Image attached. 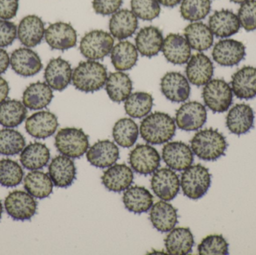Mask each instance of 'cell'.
Here are the masks:
<instances>
[{
  "instance_id": "cell-50",
  "label": "cell",
  "mask_w": 256,
  "mask_h": 255,
  "mask_svg": "<svg viewBox=\"0 0 256 255\" xmlns=\"http://www.w3.org/2000/svg\"><path fill=\"white\" fill-rule=\"evenodd\" d=\"M19 7V0H0V19L14 17Z\"/></svg>"
},
{
  "instance_id": "cell-53",
  "label": "cell",
  "mask_w": 256,
  "mask_h": 255,
  "mask_svg": "<svg viewBox=\"0 0 256 255\" xmlns=\"http://www.w3.org/2000/svg\"><path fill=\"white\" fill-rule=\"evenodd\" d=\"M158 1L166 7H173L178 4L182 0H158Z\"/></svg>"
},
{
  "instance_id": "cell-29",
  "label": "cell",
  "mask_w": 256,
  "mask_h": 255,
  "mask_svg": "<svg viewBox=\"0 0 256 255\" xmlns=\"http://www.w3.org/2000/svg\"><path fill=\"white\" fill-rule=\"evenodd\" d=\"M150 220L158 232H170L178 223L177 210L166 201H160L152 207Z\"/></svg>"
},
{
  "instance_id": "cell-51",
  "label": "cell",
  "mask_w": 256,
  "mask_h": 255,
  "mask_svg": "<svg viewBox=\"0 0 256 255\" xmlns=\"http://www.w3.org/2000/svg\"><path fill=\"white\" fill-rule=\"evenodd\" d=\"M10 64V57L8 52L2 48H0V74L7 70Z\"/></svg>"
},
{
  "instance_id": "cell-26",
  "label": "cell",
  "mask_w": 256,
  "mask_h": 255,
  "mask_svg": "<svg viewBox=\"0 0 256 255\" xmlns=\"http://www.w3.org/2000/svg\"><path fill=\"white\" fill-rule=\"evenodd\" d=\"M162 51L167 61L174 64H185L191 56V47L186 39L180 34L174 33L166 36Z\"/></svg>"
},
{
  "instance_id": "cell-1",
  "label": "cell",
  "mask_w": 256,
  "mask_h": 255,
  "mask_svg": "<svg viewBox=\"0 0 256 255\" xmlns=\"http://www.w3.org/2000/svg\"><path fill=\"white\" fill-rule=\"evenodd\" d=\"M140 130L141 137L148 143L162 145L174 137L176 122L168 114L155 112L142 121Z\"/></svg>"
},
{
  "instance_id": "cell-7",
  "label": "cell",
  "mask_w": 256,
  "mask_h": 255,
  "mask_svg": "<svg viewBox=\"0 0 256 255\" xmlns=\"http://www.w3.org/2000/svg\"><path fill=\"white\" fill-rule=\"evenodd\" d=\"M114 45V39L110 33L103 30H93L81 39L80 50L86 58L96 61L109 55Z\"/></svg>"
},
{
  "instance_id": "cell-23",
  "label": "cell",
  "mask_w": 256,
  "mask_h": 255,
  "mask_svg": "<svg viewBox=\"0 0 256 255\" xmlns=\"http://www.w3.org/2000/svg\"><path fill=\"white\" fill-rule=\"evenodd\" d=\"M49 175L56 187L67 188L76 178V166L73 160L66 156H57L49 166Z\"/></svg>"
},
{
  "instance_id": "cell-15",
  "label": "cell",
  "mask_w": 256,
  "mask_h": 255,
  "mask_svg": "<svg viewBox=\"0 0 256 255\" xmlns=\"http://www.w3.org/2000/svg\"><path fill=\"white\" fill-rule=\"evenodd\" d=\"M162 157L164 163L171 169L183 171L194 163V153L189 145L182 142H172L162 148Z\"/></svg>"
},
{
  "instance_id": "cell-44",
  "label": "cell",
  "mask_w": 256,
  "mask_h": 255,
  "mask_svg": "<svg viewBox=\"0 0 256 255\" xmlns=\"http://www.w3.org/2000/svg\"><path fill=\"white\" fill-rule=\"evenodd\" d=\"M24 170L16 162L9 159L0 160V184L4 187H14L22 182Z\"/></svg>"
},
{
  "instance_id": "cell-37",
  "label": "cell",
  "mask_w": 256,
  "mask_h": 255,
  "mask_svg": "<svg viewBox=\"0 0 256 255\" xmlns=\"http://www.w3.org/2000/svg\"><path fill=\"white\" fill-rule=\"evenodd\" d=\"M24 188L33 197L44 199L50 196L54 183L48 174L34 170L26 176Z\"/></svg>"
},
{
  "instance_id": "cell-17",
  "label": "cell",
  "mask_w": 256,
  "mask_h": 255,
  "mask_svg": "<svg viewBox=\"0 0 256 255\" xmlns=\"http://www.w3.org/2000/svg\"><path fill=\"white\" fill-rule=\"evenodd\" d=\"M57 117L49 111H40L32 114L26 121L27 133L36 139L50 137L58 128Z\"/></svg>"
},
{
  "instance_id": "cell-46",
  "label": "cell",
  "mask_w": 256,
  "mask_h": 255,
  "mask_svg": "<svg viewBox=\"0 0 256 255\" xmlns=\"http://www.w3.org/2000/svg\"><path fill=\"white\" fill-rule=\"evenodd\" d=\"M130 5L132 13L142 20H152L160 13L158 0H131Z\"/></svg>"
},
{
  "instance_id": "cell-2",
  "label": "cell",
  "mask_w": 256,
  "mask_h": 255,
  "mask_svg": "<svg viewBox=\"0 0 256 255\" xmlns=\"http://www.w3.org/2000/svg\"><path fill=\"white\" fill-rule=\"evenodd\" d=\"M190 144L192 152L204 161H215L225 155L228 147L225 136L213 128L197 132Z\"/></svg>"
},
{
  "instance_id": "cell-55",
  "label": "cell",
  "mask_w": 256,
  "mask_h": 255,
  "mask_svg": "<svg viewBox=\"0 0 256 255\" xmlns=\"http://www.w3.org/2000/svg\"><path fill=\"white\" fill-rule=\"evenodd\" d=\"M2 205L1 201H0V220H1L2 215Z\"/></svg>"
},
{
  "instance_id": "cell-49",
  "label": "cell",
  "mask_w": 256,
  "mask_h": 255,
  "mask_svg": "<svg viewBox=\"0 0 256 255\" xmlns=\"http://www.w3.org/2000/svg\"><path fill=\"white\" fill-rule=\"evenodd\" d=\"M123 0H92L93 9L98 14H114L118 11L122 4Z\"/></svg>"
},
{
  "instance_id": "cell-25",
  "label": "cell",
  "mask_w": 256,
  "mask_h": 255,
  "mask_svg": "<svg viewBox=\"0 0 256 255\" xmlns=\"http://www.w3.org/2000/svg\"><path fill=\"white\" fill-rule=\"evenodd\" d=\"M232 89L239 99L250 100L256 97V67L246 66L233 74Z\"/></svg>"
},
{
  "instance_id": "cell-47",
  "label": "cell",
  "mask_w": 256,
  "mask_h": 255,
  "mask_svg": "<svg viewBox=\"0 0 256 255\" xmlns=\"http://www.w3.org/2000/svg\"><path fill=\"white\" fill-rule=\"evenodd\" d=\"M240 25L246 31L256 29V0H248L242 3L238 13Z\"/></svg>"
},
{
  "instance_id": "cell-6",
  "label": "cell",
  "mask_w": 256,
  "mask_h": 255,
  "mask_svg": "<svg viewBox=\"0 0 256 255\" xmlns=\"http://www.w3.org/2000/svg\"><path fill=\"white\" fill-rule=\"evenodd\" d=\"M204 104L212 112H226L233 102V91L230 84L224 79H214L204 85L202 91Z\"/></svg>"
},
{
  "instance_id": "cell-10",
  "label": "cell",
  "mask_w": 256,
  "mask_h": 255,
  "mask_svg": "<svg viewBox=\"0 0 256 255\" xmlns=\"http://www.w3.org/2000/svg\"><path fill=\"white\" fill-rule=\"evenodd\" d=\"M129 163L136 173L142 175H150L160 165V156L150 145H138L130 153Z\"/></svg>"
},
{
  "instance_id": "cell-20",
  "label": "cell",
  "mask_w": 256,
  "mask_h": 255,
  "mask_svg": "<svg viewBox=\"0 0 256 255\" xmlns=\"http://www.w3.org/2000/svg\"><path fill=\"white\" fill-rule=\"evenodd\" d=\"M186 75L192 85L196 86L206 85L212 80L214 75L213 62L204 54H195L188 61Z\"/></svg>"
},
{
  "instance_id": "cell-24",
  "label": "cell",
  "mask_w": 256,
  "mask_h": 255,
  "mask_svg": "<svg viewBox=\"0 0 256 255\" xmlns=\"http://www.w3.org/2000/svg\"><path fill=\"white\" fill-rule=\"evenodd\" d=\"M255 115L250 105L239 103L233 106L226 117V127L232 133L245 134L254 127Z\"/></svg>"
},
{
  "instance_id": "cell-22",
  "label": "cell",
  "mask_w": 256,
  "mask_h": 255,
  "mask_svg": "<svg viewBox=\"0 0 256 255\" xmlns=\"http://www.w3.org/2000/svg\"><path fill=\"white\" fill-rule=\"evenodd\" d=\"M44 34V23L36 15L25 16L18 25V39L26 47H34L38 45L43 40Z\"/></svg>"
},
{
  "instance_id": "cell-28",
  "label": "cell",
  "mask_w": 256,
  "mask_h": 255,
  "mask_svg": "<svg viewBox=\"0 0 256 255\" xmlns=\"http://www.w3.org/2000/svg\"><path fill=\"white\" fill-rule=\"evenodd\" d=\"M134 172L126 164L111 166L102 177V184L108 190L121 193L130 187L134 181Z\"/></svg>"
},
{
  "instance_id": "cell-30",
  "label": "cell",
  "mask_w": 256,
  "mask_h": 255,
  "mask_svg": "<svg viewBox=\"0 0 256 255\" xmlns=\"http://www.w3.org/2000/svg\"><path fill=\"white\" fill-rule=\"evenodd\" d=\"M111 34L118 40L131 37L138 28L137 16L132 10L122 9L112 14L109 24Z\"/></svg>"
},
{
  "instance_id": "cell-48",
  "label": "cell",
  "mask_w": 256,
  "mask_h": 255,
  "mask_svg": "<svg viewBox=\"0 0 256 255\" xmlns=\"http://www.w3.org/2000/svg\"><path fill=\"white\" fill-rule=\"evenodd\" d=\"M18 35L16 25L7 19H0V48L12 44Z\"/></svg>"
},
{
  "instance_id": "cell-52",
  "label": "cell",
  "mask_w": 256,
  "mask_h": 255,
  "mask_svg": "<svg viewBox=\"0 0 256 255\" xmlns=\"http://www.w3.org/2000/svg\"><path fill=\"white\" fill-rule=\"evenodd\" d=\"M9 94V85L4 78L0 76V104L7 98Z\"/></svg>"
},
{
  "instance_id": "cell-35",
  "label": "cell",
  "mask_w": 256,
  "mask_h": 255,
  "mask_svg": "<svg viewBox=\"0 0 256 255\" xmlns=\"http://www.w3.org/2000/svg\"><path fill=\"white\" fill-rule=\"evenodd\" d=\"M190 46L197 51L210 49L214 43V34L209 26L201 22L189 24L184 30Z\"/></svg>"
},
{
  "instance_id": "cell-3",
  "label": "cell",
  "mask_w": 256,
  "mask_h": 255,
  "mask_svg": "<svg viewBox=\"0 0 256 255\" xmlns=\"http://www.w3.org/2000/svg\"><path fill=\"white\" fill-rule=\"evenodd\" d=\"M108 79L104 65L98 61L88 60L78 64L72 74L73 85L84 92H94L102 89Z\"/></svg>"
},
{
  "instance_id": "cell-11",
  "label": "cell",
  "mask_w": 256,
  "mask_h": 255,
  "mask_svg": "<svg viewBox=\"0 0 256 255\" xmlns=\"http://www.w3.org/2000/svg\"><path fill=\"white\" fill-rule=\"evenodd\" d=\"M150 185L154 194L162 200L168 202L174 199L180 190V181L174 171L162 168L154 172Z\"/></svg>"
},
{
  "instance_id": "cell-14",
  "label": "cell",
  "mask_w": 256,
  "mask_h": 255,
  "mask_svg": "<svg viewBox=\"0 0 256 255\" xmlns=\"http://www.w3.org/2000/svg\"><path fill=\"white\" fill-rule=\"evenodd\" d=\"M12 70L20 76H34L43 67L39 55L28 47H21L12 52L10 58Z\"/></svg>"
},
{
  "instance_id": "cell-34",
  "label": "cell",
  "mask_w": 256,
  "mask_h": 255,
  "mask_svg": "<svg viewBox=\"0 0 256 255\" xmlns=\"http://www.w3.org/2000/svg\"><path fill=\"white\" fill-rule=\"evenodd\" d=\"M50 158L49 148L44 144L34 142L21 151L20 160L25 169L34 171L43 169Z\"/></svg>"
},
{
  "instance_id": "cell-27",
  "label": "cell",
  "mask_w": 256,
  "mask_h": 255,
  "mask_svg": "<svg viewBox=\"0 0 256 255\" xmlns=\"http://www.w3.org/2000/svg\"><path fill=\"white\" fill-rule=\"evenodd\" d=\"M136 47L142 56L152 58L162 49L164 36L158 27L146 26L141 28L135 39Z\"/></svg>"
},
{
  "instance_id": "cell-33",
  "label": "cell",
  "mask_w": 256,
  "mask_h": 255,
  "mask_svg": "<svg viewBox=\"0 0 256 255\" xmlns=\"http://www.w3.org/2000/svg\"><path fill=\"white\" fill-rule=\"evenodd\" d=\"M194 246V235L188 228L173 229L165 239L166 250L170 255L189 254Z\"/></svg>"
},
{
  "instance_id": "cell-42",
  "label": "cell",
  "mask_w": 256,
  "mask_h": 255,
  "mask_svg": "<svg viewBox=\"0 0 256 255\" xmlns=\"http://www.w3.org/2000/svg\"><path fill=\"white\" fill-rule=\"evenodd\" d=\"M25 146V139L20 132L9 128L0 130V154L2 155H16Z\"/></svg>"
},
{
  "instance_id": "cell-31",
  "label": "cell",
  "mask_w": 256,
  "mask_h": 255,
  "mask_svg": "<svg viewBox=\"0 0 256 255\" xmlns=\"http://www.w3.org/2000/svg\"><path fill=\"white\" fill-rule=\"evenodd\" d=\"M52 88L45 82H37L28 85L22 94V103L31 110L46 108L52 101Z\"/></svg>"
},
{
  "instance_id": "cell-21",
  "label": "cell",
  "mask_w": 256,
  "mask_h": 255,
  "mask_svg": "<svg viewBox=\"0 0 256 255\" xmlns=\"http://www.w3.org/2000/svg\"><path fill=\"white\" fill-rule=\"evenodd\" d=\"M208 24L214 35L221 38L234 35L240 28L237 15L226 9L215 11L209 18Z\"/></svg>"
},
{
  "instance_id": "cell-16",
  "label": "cell",
  "mask_w": 256,
  "mask_h": 255,
  "mask_svg": "<svg viewBox=\"0 0 256 255\" xmlns=\"http://www.w3.org/2000/svg\"><path fill=\"white\" fill-rule=\"evenodd\" d=\"M161 91L168 100L182 103L189 98L190 86L188 79L178 72L166 73L160 82Z\"/></svg>"
},
{
  "instance_id": "cell-40",
  "label": "cell",
  "mask_w": 256,
  "mask_h": 255,
  "mask_svg": "<svg viewBox=\"0 0 256 255\" xmlns=\"http://www.w3.org/2000/svg\"><path fill=\"white\" fill-rule=\"evenodd\" d=\"M114 140L122 148H130L136 142L138 127L134 120L124 118L118 120L112 129Z\"/></svg>"
},
{
  "instance_id": "cell-38",
  "label": "cell",
  "mask_w": 256,
  "mask_h": 255,
  "mask_svg": "<svg viewBox=\"0 0 256 255\" xmlns=\"http://www.w3.org/2000/svg\"><path fill=\"white\" fill-rule=\"evenodd\" d=\"M26 115V107L19 100H4L0 104V124L3 127H18L22 124Z\"/></svg>"
},
{
  "instance_id": "cell-12",
  "label": "cell",
  "mask_w": 256,
  "mask_h": 255,
  "mask_svg": "<svg viewBox=\"0 0 256 255\" xmlns=\"http://www.w3.org/2000/svg\"><path fill=\"white\" fill-rule=\"evenodd\" d=\"M246 55V47L242 42L234 39L220 40L214 46L212 56L220 65L233 67L238 64Z\"/></svg>"
},
{
  "instance_id": "cell-8",
  "label": "cell",
  "mask_w": 256,
  "mask_h": 255,
  "mask_svg": "<svg viewBox=\"0 0 256 255\" xmlns=\"http://www.w3.org/2000/svg\"><path fill=\"white\" fill-rule=\"evenodd\" d=\"M4 209L13 220L26 221L31 220L36 215L37 202L30 193L15 190L6 197Z\"/></svg>"
},
{
  "instance_id": "cell-43",
  "label": "cell",
  "mask_w": 256,
  "mask_h": 255,
  "mask_svg": "<svg viewBox=\"0 0 256 255\" xmlns=\"http://www.w3.org/2000/svg\"><path fill=\"white\" fill-rule=\"evenodd\" d=\"M212 8L210 0H182L180 12L186 20L195 22L204 19Z\"/></svg>"
},
{
  "instance_id": "cell-54",
  "label": "cell",
  "mask_w": 256,
  "mask_h": 255,
  "mask_svg": "<svg viewBox=\"0 0 256 255\" xmlns=\"http://www.w3.org/2000/svg\"><path fill=\"white\" fill-rule=\"evenodd\" d=\"M234 3H237V4H242V3L245 2V1H248V0H230Z\"/></svg>"
},
{
  "instance_id": "cell-9",
  "label": "cell",
  "mask_w": 256,
  "mask_h": 255,
  "mask_svg": "<svg viewBox=\"0 0 256 255\" xmlns=\"http://www.w3.org/2000/svg\"><path fill=\"white\" fill-rule=\"evenodd\" d=\"M207 121V110L197 101L184 103L176 114L178 127L184 131H196L201 128Z\"/></svg>"
},
{
  "instance_id": "cell-32",
  "label": "cell",
  "mask_w": 256,
  "mask_h": 255,
  "mask_svg": "<svg viewBox=\"0 0 256 255\" xmlns=\"http://www.w3.org/2000/svg\"><path fill=\"white\" fill-rule=\"evenodd\" d=\"M152 193L143 187H129L123 195V203L130 212L140 214L147 212L153 206Z\"/></svg>"
},
{
  "instance_id": "cell-13",
  "label": "cell",
  "mask_w": 256,
  "mask_h": 255,
  "mask_svg": "<svg viewBox=\"0 0 256 255\" xmlns=\"http://www.w3.org/2000/svg\"><path fill=\"white\" fill-rule=\"evenodd\" d=\"M45 40L52 49L67 50L76 46L78 35L70 24L57 22L50 24L45 30Z\"/></svg>"
},
{
  "instance_id": "cell-36",
  "label": "cell",
  "mask_w": 256,
  "mask_h": 255,
  "mask_svg": "<svg viewBox=\"0 0 256 255\" xmlns=\"http://www.w3.org/2000/svg\"><path fill=\"white\" fill-rule=\"evenodd\" d=\"M132 90V81L130 76L123 72L111 73L106 79V92L110 100L116 103L126 101L130 95Z\"/></svg>"
},
{
  "instance_id": "cell-41",
  "label": "cell",
  "mask_w": 256,
  "mask_h": 255,
  "mask_svg": "<svg viewBox=\"0 0 256 255\" xmlns=\"http://www.w3.org/2000/svg\"><path fill=\"white\" fill-rule=\"evenodd\" d=\"M153 107V97L148 93L135 92L128 97L124 103L126 113L131 118L146 116Z\"/></svg>"
},
{
  "instance_id": "cell-19",
  "label": "cell",
  "mask_w": 256,
  "mask_h": 255,
  "mask_svg": "<svg viewBox=\"0 0 256 255\" xmlns=\"http://www.w3.org/2000/svg\"><path fill=\"white\" fill-rule=\"evenodd\" d=\"M88 163L94 167H110L120 158V150L114 142L100 140L94 143L86 154Z\"/></svg>"
},
{
  "instance_id": "cell-4",
  "label": "cell",
  "mask_w": 256,
  "mask_h": 255,
  "mask_svg": "<svg viewBox=\"0 0 256 255\" xmlns=\"http://www.w3.org/2000/svg\"><path fill=\"white\" fill-rule=\"evenodd\" d=\"M212 184V175L207 168L201 164L190 166L182 173L180 187L184 195L197 200L207 193Z\"/></svg>"
},
{
  "instance_id": "cell-18",
  "label": "cell",
  "mask_w": 256,
  "mask_h": 255,
  "mask_svg": "<svg viewBox=\"0 0 256 255\" xmlns=\"http://www.w3.org/2000/svg\"><path fill=\"white\" fill-rule=\"evenodd\" d=\"M72 66L63 58H52L45 68L44 79L46 83L52 89L62 91L67 88L72 79Z\"/></svg>"
},
{
  "instance_id": "cell-39",
  "label": "cell",
  "mask_w": 256,
  "mask_h": 255,
  "mask_svg": "<svg viewBox=\"0 0 256 255\" xmlns=\"http://www.w3.org/2000/svg\"><path fill=\"white\" fill-rule=\"evenodd\" d=\"M136 47L131 42L117 43L111 51V60L116 70L123 71L132 68L138 60Z\"/></svg>"
},
{
  "instance_id": "cell-5",
  "label": "cell",
  "mask_w": 256,
  "mask_h": 255,
  "mask_svg": "<svg viewBox=\"0 0 256 255\" xmlns=\"http://www.w3.org/2000/svg\"><path fill=\"white\" fill-rule=\"evenodd\" d=\"M55 146L62 155L70 158H80L88 151V136L82 129L66 127L57 133Z\"/></svg>"
},
{
  "instance_id": "cell-45",
  "label": "cell",
  "mask_w": 256,
  "mask_h": 255,
  "mask_svg": "<svg viewBox=\"0 0 256 255\" xmlns=\"http://www.w3.org/2000/svg\"><path fill=\"white\" fill-rule=\"evenodd\" d=\"M198 252L200 255H228V244L222 235H209L198 245Z\"/></svg>"
}]
</instances>
